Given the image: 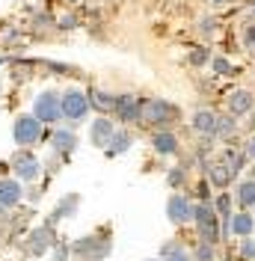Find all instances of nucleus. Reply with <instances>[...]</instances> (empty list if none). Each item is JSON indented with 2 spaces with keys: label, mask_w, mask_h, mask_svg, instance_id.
Returning <instances> with one entry per match:
<instances>
[{
  "label": "nucleus",
  "mask_w": 255,
  "mask_h": 261,
  "mask_svg": "<svg viewBox=\"0 0 255 261\" xmlns=\"http://www.w3.org/2000/svg\"><path fill=\"white\" fill-rule=\"evenodd\" d=\"M193 223L199 228V241L202 244L217 246L220 238H223V226H220V214L211 202H199L196 205V214H193Z\"/></svg>",
  "instance_id": "nucleus-1"
},
{
  "label": "nucleus",
  "mask_w": 255,
  "mask_h": 261,
  "mask_svg": "<svg viewBox=\"0 0 255 261\" xmlns=\"http://www.w3.org/2000/svg\"><path fill=\"white\" fill-rule=\"evenodd\" d=\"M175 119H178V110L169 101H163V98H145V101H140V122H145V125H158L163 130L166 125H172Z\"/></svg>",
  "instance_id": "nucleus-2"
},
{
  "label": "nucleus",
  "mask_w": 255,
  "mask_h": 261,
  "mask_svg": "<svg viewBox=\"0 0 255 261\" xmlns=\"http://www.w3.org/2000/svg\"><path fill=\"white\" fill-rule=\"evenodd\" d=\"M33 116H36L39 122H45V125H57V122L63 119V101H60V95H57L54 89L39 92L36 101H33Z\"/></svg>",
  "instance_id": "nucleus-3"
},
{
  "label": "nucleus",
  "mask_w": 255,
  "mask_h": 261,
  "mask_svg": "<svg viewBox=\"0 0 255 261\" xmlns=\"http://www.w3.org/2000/svg\"><path fill=\"white\" fill-rule=\"evenodd\" d=\"M12 137H15V143L21 148H30L33 143H39V137H42V122L30 113H21L15 119V125H12Z\"/></svg>",
  "instance_id": "nucleus-4"
},
{
  "label": "nucleus",
  "mask_w": 255,
  "mask_h": 261,
  "mask_svg": "<svg viewBox=\"0 0 255 261\" xmlns=\"http://www.w3.org/2000/svg\"><path fill=\"white\" fill-rule=\"evenodd\" d=\"M63 116L68 122H83L86 113H89V101H86V92H80V89H65L63 95Z\"/></svg>",
  "instance_id": "nucleus-5"
},
{
  "label": "nucleus",
  "mask_w": 255,
  "mask_h": 261,
  "mask_svg": "<svg viewBox=\"0 0 255 261\" xmlns=\"http://www.w3.org/2000/svg\"><path fill=\"white\" fill-rule=\"evenodd\" d=\"M193 214H196V205H193L184 193H172L169 196V202H166V217H169V223L184 226V223H190L193 220Z\"/></svg>",
  "instance_id": "nucleus-6"
},
{
  "label": "nucleus",
  "mask_w": 255,
  "mask_h": 261,
  "mask_svg": "<svg viewBox=\"0 0 255 261\" xmlns=\"http://www.w3.org/2000/svg\"><path fill=\"white\" fill-rule=\"evenodd\" d=\"M12 169H15V181H36L39 172H42V163L36 161L30 151H21L12 161Z\"/></svg>",
  "instance_id": "nucleus-7"
},
{
  "label": "nucleus",
  "mask_w": 255,
  "mask_h": 261,
  "mask_svg": "<svg viewBox=\"0 0 255 261\" xmlns=\"http://www.w3.org/2000/svg\"><path fill=\"white\" fill-rule=\"evenodd\" d=\"M116 119L119 122H140V98L137 95H119L116 98Z\"/></svg>",
  "instance_id": "nucleus-8"
},
{
  "label": "nucleus",
  "mask_w": 255,
  "mask_h": 261,
  "mask_svg": "<svg viewBox=\"0 0 255 261\" xmlns=\"http://www.w3.org/2000/svg\"><path fill=\"white\" fill-rule=\"evenodd\" d=\"M113 134H116L113 119H92V125H89V140H92V146L107 148V143L113 140Z\"/></svg>",
  "instance_id": "nucleus-9"
},
{
  "label": "nucleus",
  "mask_w": 255,
  "mask_h": 261,
  "mask_svg": "<svg viewBox=\"0 0 255 261\" xmlns=\"http://www.w3.org/2000/svg\"><path fill=\"white\" fill-rule=\"evenodd\" d=\"M50 246H54V231H50V226H42V228H36V231L30 234L27 252H30V255H45Z\"/></svg>",
  "instance_id": "nucleus-10"
},
{
  "label": "nucleus",
  "mask_w": 255,
  "mask_h": 261,
  "mask_svg": "<svg viewBox=\"0 0 255 261\" xmlns=\"http://www.w3.org/2000/svg\"><path fill=\"white\" fill-rule=\"evenodd\" d=\"M21 199H24L21 181H15V178H0V208H15Z\"/></svg>",
  "instance_id": "nucleus-11"
},
{
  "label": "nucleus",
  "mask_w": 255,
  "mask_h": 261,
  "mask_svg": "<svg viewBox=\"0 0 255 261\" xmlns=\"http://www.w3.org/2000/svg\"><path fill=\"white\" fill-rule=\"evenodd\" d=\"M217 119L220 116L214 110H196L193 113V130L202 134V137H217Z\"/></svg>",
  "instance_id": "nucleus-12"
},
{
  "label": "nucleus",
  "mask_w": 255,
  "mask_h": 261,
  "mask_svg": "<svg viewBox=\"0 0 255 261\" xmlns=\"http://www.w3.org/2000/svg\"><path fill=\"white\" fill-rule=\"evenodd\" d=\"M228 231L235 234V238H252L255 231V217L249 211H240V214H232V223H228Z\"/></svg>",
  "instance_id": "nucleus-13"
},
{
  "label": "nucleus",
  "mask_w": 255,
  "mask_h": 261,
  "mask_svg": "<svg viewBox=\"0 0 255 261\" xmlns=\"http://www.w3.org/2000/svg\"><path fill=\"white\" fill-rule=\"evenodd\" d=\"M235 175H238V172H235V169H232L223 158H220V161H214L211 166H208V178H211V184H217V187H228V184L235 181Z\"/></svg>",
  "instance_id": "nucleus-14"
},
{
  "label": "nucleus",
  "mask_w": 255,
  "mask_h": 261,
  "mask_svg": "<svg viewBox=\"0 0 255 261\" xmlns=\"http://www.w3.org/2000/svg\"><path fill=\"white\" fill-rule=\"evenodd\" d=\"M252 107H255V98H252V92H246V89H235V92L228 95V110H232V116H246Z\"/></svg>",
  "instance_id": "nucleus-15"
},
{
  "label": "nucleus",
  "mask_w": 255,
  "mask_h": 261,
  "mask_svg": "<svg viewBox=\"0 0 255 261\" xmlns=\"http://www.w3.org/2000/svg\"><path fill=\"white\" fill-rule=\"evenodd\" d=\"M116 98L119 95H113V92H107V89H89V92H86L89 107H95V110H101V113L116 110Z\"/></svg>",
  "instance_id": "nucleus-16"
},
{
  "label": "nucleus",
  "mask_w": 255,
  "mask_h": 261,
  "mask_svg": "<svg viewBox=\"0 0 255 261\" xmlns=\"http://www.w3.org/2000/svg\"><path fill=\"white\" fill-rule=\"evenodd\" d=\"M151 146L158 154H175L178 151V137L172 130H155L151 134Z\"/></svg>",
  "instance_id": "nucleus-17"
},
{
  "label": "nucleus",
  "mask_w": 255,
  "mask_h": 261,
  "mask_svg": "<svg viewBox=\"0 0 255 261\" xmlns=\"http://www.w3.org/2000/svg\"><path fill=\"white\" fill-rule=\"evenodd\" d=\"M50 146L57 154H71L74 148H78V137L71 134V130H54V137H50Z\"/></svg>",
  "instance_id": "nucleus-18"
},
{
  "label": "nucleus",
  "mask_w": 255,
  "mask_h": 261,
  "mask_svg": "<svg viewBox=\"0 0 255 261\" xmlns=\"http://www.w3.org/2000/svg\"><path fill=\"white\" fill-rule=\"evenodd\" d=\"M235 199H238V205L243 211H249L255 208V178H246L238 184V190H235Z\"/></svg>",
  "instance_id": "nucleus-19"
},
{
  "label": "nucleus",
  "mask_w": 255,
  "mask_h": 261,
  "mask_svg": "<svg viewBox=\"0 0 255 261\" xmlns=\"http://www.w3.org/2000/svg\"><path fill=\"white\" fill-rule=\"evenodd\" d=\"M131 143H134V137H131L128 130H116V134H113V140L107 143V148H104V151H107L110 158H116V154H125L128 148H131Z\"/></svg>",
  "instance_id": "nucleus-20"
},
{
  "label": "nucleus",
  "mask_w": 255,
  "mask_h": 261,
  "mask_svg": "<svg viewBox=\"0 0 255 261\" xmlns=\"http://www.w3.org/2000/svg\"><path fill=\"white\" fill-rule=\"evenodd\" d=\"M80 196H65L63 202L57 205V211H54V217H50V223H57V220H63V217H71L74 214V208H78Z\"/></svg>",
  "instance_id": "nucleus-21"
},
{
  "label": "nucleus",
  "mask_w": 255,
  "mask_h": 261,
  "mask_svg": "<svg viewBox=\"0 0 255 261\" xmlns=\"http://www.w3.org/2000/svg\"><path fill=\"white\" fill-rule=\"evenodd\" d=\"M235 130H238V122H235L232 116H220V119H217V137L225 140V137H232Z\"/></svg>",
  "instance_id": "nucleus-22"
},
{
  "label": "nucleus",
  "mask_w": 255,
  "mask_h": 261,
  "mask_svg": "<svg viewBox=\"0 0 255 261\" xmlns=\"http://www.w3.org/2000/svg\"><path fill=\"white\" fill-rule=\"evenodd\" d=\"M193 261H217V252H214V246L211 244H202L196 246V252H193Z\"/></svg>",
  "instance_id": "nucleus-23"
},
{
  "label": "nucleus",
  "mask_w": 255,
  "mask_h": 261,
  "mask_svg": "<svg viewBox=\"0 0 255 261\" xmlns=\"http://www.w3.org/2000/svg\"><path fill=\"white\" fill-rule=\"evenodd\" d=\"M240 258L255 261V238H243V241H240Z\"/></svg>",
  "instance_id": "nucleus-24"
},
{
  "label": "nucleus",
  "mask_w": 255,
  "mask_h": 261,
  "mask_svg": "<svg viewBox=\"0 0 255 261\" xmlns=\"http://www.w3.org/2000/svg\"><path fill=\"white\" fill-rule=\"evenodd\" d=\"M184 178H187V172H184V169H181V166H178V169H172V172H169V175H166V181H169V187H181V184H184Z\"/></svg>",
  "instance_id": "nucleus-25"
},
{
  "label": "nucleus",
  "mask_w": 255,
  "mask_h": 261,
  "mask_svg": "<svg viewBox=\"0 0 255 261\" xmlns=\"http://www.w3.org/2000/svg\"><path fill=\"white\" fill-rule=\"evenodd\" d=\"M214 71H217V74H232V63L223 60V57H217V60H214Z\"/></svg>",
  "instance_id": "nucleus-26"
},
{
  "label": "nucleus",
  "mask_w": 255,
  "mask_h": 261,
  "mask_svg": "<svg viewBox=\"0 0 255 261\" xmlns=\"http://www.w3.org/2000/svg\"><path fill=\"white\" fill-rule=\"evenodd\" d=\"M243 45H246V48H255V24H246V30H243Z\"/></svg>",
  "instance_id": "nucleus-27"
},
{
  "label": "nucleus",
  "mask_w": 255,
  "mask_h": 261,
  "mask_svg": "<svg viewBox=\"0 0 255 261\" xmlns=\"http://www.w3.org/2000/svg\"><path fill=\"white\" fill-rule=\"evenodd\" d=\"M205 60H208V50L205 48H199V50H193V54H190V63L193 65H202Z\"/></svg>",
  "instance_id": "nucleus-28"
},
{
  "label": "nucleus",
  "mask_w": 255,
  "mask_h": 261,
  "mask_svg": "<svg viewBox=\"0 0 255 261\" xmlns=\"http://www.w3.org/2000/svg\"><path fill=\"white\" fill-rule=\"evenodd\" d=\"M163 261H193V255L187 249H181V252H175V255H169V258H163Z\"/></svg>",
  "instance_id": "nucleus-29"
},
{
  "label": "nucleus",
  "mask_w": 255,
  "mask_h": 261,
  "mask_svg": "<svg viewBox=\"0 0 255 261\" xmlns=\"http://www.w3.org/2000/svg\"><path fill=\"white\" fill-rule=\"evenodd\" d=\"M217 30V21H214V18H205V21H202V33H214Z\"/></svg>",
  "instance_id": "nucleus-30"
},
{
  "label": "nucleus",
  "mask_w": 255,
  "mask_h": 261,
  "mask_svg": "<svg viewBox=\"0 0 255 261\" xmlns=\"http://www.w3.org/2000/svg\"><path fill=\"white\" fill-rule=\"evenodd\" d=\"M60 27H68V30H71V27H74V15H63L60 18Z\"/></svg>",
  "instance_id": "nucleus-31"
},
{
  "label": "nucleus",
  "mask_w": 255,
  "mask_h": 261,
  "mask_svg": "<svg viewBox=\"0 0 255 261\" xmlns=\"http://www.w3.org/2000/svg\"><path fill=\"white\" fill-rule=\"evenodd\" d=\"M243 151H246V158H252V161H255V137L246 143V148H243Z\"/></svg>",
  "instance_id": "nucleus-32"
},
{
  "label": "nucleus",
  "mask_w": 255,
  "mask_h": 261,
  "mask_svg": "<svg viewBox=\"0 0 255 261\" xmlns=\"http://www.w3.org/2000/svg\"><path fill=\"white\" fill-rule=\"evenodd\" d=\"M211 3H225V0H211Z\"/></svg>",
  "instance_id": "nucleus-33"
},
{
  "label": "nucleus",
  "mask_w": 255,
  "mask_h": 261,
  "mask_svg": "<svg viewBox=\"0 0 255 261\" xmlns=\"http://www.w3.org/2000/svg\"><path fill=\"white\" fill-rule=\"evenodd\" d=\"M148 261H155V258H148Z\"/></svg>",
  "instance_id": "nucleus-34"
}]
</instances>
